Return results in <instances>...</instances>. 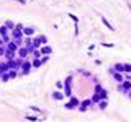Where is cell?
I'll return each mask as SVG.
<instances>
[{
  "instance_id": "obj_24",
  "label": "cell",
  "mask_w": 131,
  "mask_h": 122,
  "mask_svg": "<svg viewBox=\"0 0 131 122\" xmlns=\"http://www.w3.org/2000/svg\"><path fill=\"white\" fill-rule=\"evenodd\" d=\"M70 103H72V106H77V104H79V101H77V99H74V98L70 99Z\"/></svg>"
},
{
  "instance_id": "obj_5",
  "label": "cell",
  "mask_w": 131,
  "mask_h": 122,
  "mask_svg": "<svg viewBox=\"0 0 131 122\" xmlns=\"http://www.w3.org/2000/svg\"><path fill=\"white\" fill-rule=\"evenodd\" d=\"M113 78H115V80H116L118 83H121V81L125 80V78H123V75H121L120 72H115V70H113Z\"/></svg>"
},
{
  "instance_id": "obj_10",
  "label": "cell",
  "mask_w": 131,
  "mask_h": 122,
  "mask_svg": "<svg viewBox=\"0 0 131 122\" xmlns=\"http://www.w3.org/2000/svg\"><path fill=\"white\" fill-rule=\"evenodd\" d=\"M51 52H53V51H51V47H48V46H46V47H43V49H41V54H44V55H49V54H51Z\"/></svg>"
},
{
  "instance_id": "obj_19",
  "label": "cell",
  "mask_w": 131,
  "mask_h": 122,
  "mask_svg": "<svg viewBox=\"0 0 131 122\" xmlns=\"http://www.w3.org/2000/svg\"><path fill=\"white\" fill-rule=\"evenodd\" d=\"M8 80H10L8 73H2V81H8Z\"/></svg>"
},
{
  "instance_id": "obj_27",
  "label": "cell",
  "mask_w": 131,
  "mask_h": 122,
  "mask_svg": "<svg viewBox=\"0 0 131 122\" xmlns=\"http://www.w3.org/2000/svg\"><path fill=\"white\" fill-rule=\"evenodd\" d=\"M16 2H20V3H25V0H16Z\"/></svg>"
},
{
  "instance_id": "obj_9",
  "label": "cell",
  "mask_w": 131,
  "mask_h": 122,
  "mask_svg": "<svg viewBox=\"0 0 131 122\" xmlns=\"http://www.w3.org/2000/svg\"><path fill=\"white\" fill-rule=\"evenodd\" d=\"M12 36H13L15 39H20V37H21V31L15 28V30H13V33H12Z\"/></svg>"
},
{
  "instance_id": "obj_23",
  "label": "cell",
  "mask_w": 131,
  "mask_h": 122,
  "mask_svg": "<svg viewBox=\"0 0 131 122\" xmlns=\"http://www.w3.org/2000/svg\"><path fill=\"white\" fill-rule=\"evenodd\" d=\"M5 51H7V49H5L3 46H0V55H5Z\"/></svg>"
},
{
  "instance_id": "obj_3",
  "label": "cell",
  "mask_w": 131,
  "mask_h": 122,
  "mask_svg": "<svg viewBox=\"0 0 131 122\" xmlns=\"http://www.w3.org/2000/svg\"><path fill=\"white\" fill-rule=\"evenodd\" d=\"M7 51H12V52H16V51H18V44H16V42H13V41H10V42H7Z\"/></svg>"
},
{
  "instance_id": "obj_1",
  "label": "cell",
  "mask_w": 131,
  "mask_h": 122,
  "mask_svg": "<svg viewBox=\"0 0 131 122\" xmlns=\"http://www.w3.org/2000/svg\"><path fill=\"white\" fill-rule=\"evenodd\" d=\"M30 52H33V47H20V49H18V55H20L21 59H25Z\"/></svg>"
},
{
  "instance_id": "obj_2",
  "label": "cell",
  "mask_w": 131,
  "mask_h": 122,
  "mask_svg": "<svg viewBox=\"0 0 131 122\" xmlns=\"http://www.w3.org/2000/svg\"><path fill=\"white\" fill-rule=\"evenodd\" d=\"M120 88H121V91H130L131 90V80H125V81H121V85H120Z\"/></svg>"
},
{
  "instance_id": "obj_7",
  "label": "cell",
  "mask_w": 131,
  "mask_h": 122,
  "mask_svg": "<svg viewBox=\"0 0 131 122\" xmlns=\"http://www.w3.org/2000/svg\"><path fill=\"white\" fill-rule=\"evenodd\" d=\"M41 44H43L41 37H34V39H33V47H34V49H38V47H39Z\"/></svg>"
},
{
  "instance_id": "obj_18",
  "label": "cell",
  "mask_w": 131,
  "mask_h": 122,
  "mask_svg": "<svg viewBox=\"0 0 131 122\" xmlns=\"http://www.w3.org/2000/svg\"><path fill=\"white\" fill-rule=\"evenodd\" d=\"M125 65V73H131V65L130 63H123Z\"/></svg>"
},
{
  "instance_id": "obj_6",
  "label": "cell",
  "mask_w": 131,
  "mask_h": 122,
  "mask_svg": "<svg viewBox=\"0 0 131 122\" xmlns=\"http://www.w3.org/2000/svg\"><path fill=\"white\" fill-rule=\"evenodd\" d=\"M64 93L66 94H67V96H70V78H67V80H66V88H64Z\"/></svg>"
},
{
  "instance_id": "obj_26",
  "label": "cell",
  "mask_w": 131,
  "mask_h": 122,
  "mask_svg": "<svg viewBox=\"0 0 131 122\" xmlns=\"http://www.w3.org/2000/svg\"><path fill=\"white\" fill-rule=\"evenodd\" d=\"M41 41H43V44H46V42H48V39H46V36H41Z\"/></svg>"
},
{
  "instance_id": "obj_20",
  "label": "cell",
  "mask_w": 131,
  "mask_h": 122,
  "mask_svg": "<svg viewBox=\"0 0 131 122\" xmlns=\"http://www.w3.org/2000/svg\"><path fill=\"white\" fill-rule=\"evenodd\" d=\"M8 77H10V78H15V77H16V72H15V70H10V72H8Z\"/></svg>"
},
{
  "instance_id": "obj_12",
  "label": "cell",
  "mask_w": 131,
  "mask_h": 122,
  "mask_svg": "<svg viewBox=\"0 0 131 122\" xmlns=\"http://www.w3.org/2000/svg\"><path fill=\"white\" fill-rule=\"evenodd\" d=\"M41 63H43V62H41V59H34L31 65L34 67V68H38V67H41Z\"/></svg>"
},
{
  "instance_id": "obj_14",
  "label": "cell",
  "mask_w": 131,
  "mask_h": 122,
  "mask_svg": "<svg viewBox=\"0 0 131 122\" xmlns=\"http://www.w3.org/2000/svg\"><path fill=\"white\" fill-rule=\"evenodd\" d=\"M5 26H7V30H15V26H16V25H13V23H12V21H5Z\"/></svg>"
},
{
  "instance_id": "obj_25",
  "label": "cell",
  "mask_w": 131,
  "mask_h": 122,
  "mask_svg": "<svg viewBox=\"0 0 131 122\" xmlns=\"http://www.w3.org/2000/svg\"><path fill=\"white\" fill-rule=\"evenodd\" d=\"M123 78H125V80H131V73H125Z\"/></svg>"
},
{
  "instance_id": "obj_11",
  "label": "cell",
  "mask_w": 131,
  "mask_h": 122,
  "mask_svg": "<svg viewBox=\"0 0 131 122\" xmlns=\"http://www.w3.org/2000/svg\"><path fill=\"white\" fill-rule=\"evenodd\" d=\"M90 104H92V99H85V101L82 103V107H80V111H84V109H85L87 106H90Z\"/></svg>"
},
{
  "instance_id": "obj_17",
  "label": "cell",
  "mask_w": 131,
  "mask_h": 122,
  "mask_svg": "<svg viewBox=\"0 0 131 122\" xmlns=\"http://www.w3.org/2000/svg\"><path fill=\"white\" fill-rule=\"evenodd\" d=\"M53 98H54V99H62V93L54 91V93H53Z\"/></svg>"
},
{
  "instance_id": "obj_13",
  "label": "cell",
  "mask_w": 131,
  "mask_h": 122,
  "mask_svg": "<svg viewBox=\"0 0 131 122\" xmlns=\"http://www.w3.org/2000/svg\"><path fill=\"white\" fill-rule=\"evenodd\" d=\"M33 55H34V59H41V49L38 51V49H33Z\"/></svg>"
},
{
  "instance_id": "obj_8",
  "label": "cell",
  "mask_w": 131,
  "mask_h": 122,
  "mask_svg": "<svg viewBox=\"0 0 131 122\" xmlns=\"http://www.w3.org/2000/svg\"><path fill=\"white\" fill-rule=\"evenodd\" d=\"M113 70H115V72H120V73H121V72H125V65H123V63H116Z\"/></svg>"
},
{
  "instance_id": "obj_21",
  "label": "cell",
  "mask_w": 131,
  "mask_h": 122,
  "mask_svg": "<svg viewBox=\"0 0 131 122\" xmlns=\"http://www.w3.org/2000/svg\"><path fill=\"white\" fill-rule=\"evenodd\" d=\"M100 107H102V109L106 107V99H102V101H100Z\"/></svg>"
},
{
  "instance_id": "obj_16",
  "label": "cell",
  "mask_w": 131,
  "mask_h": 122,
  "mask_svg": "<svg viewBox=\"0 0 131 122\" xmlns=\"http://www.w3.org/2000/svg\"><path fill=\"white\" fill-rule=\"evenodd\" d=\"M102 21H103V25H105V26H106V28H108V30H115V28H113V26H111V25H110V23H108V21H106V20H105V16H103V18H102Z\"/></svg>"
},
{
  "instance_id": "obj_15",
  "label": "cell",
  "mask_w": 131,
  "mask_h": 122,
  "mask_svg": "<svg viewBox=\"0 0 131 122\" xmlns=\"http://www.w3.org/2000/svg\"><path fill=\"white\" fill-rule=\"evenodd\" d=\"M23 34H25V36H31L33 34V28H23Z\"/></svg>"
},
{
  "instance_id": "obj_4",
  "label": "cell",
  "mask_w": 131,
  "mask_h": 122,
  "mask_svg": "<svg viewBox=\"0 0 131 122\" xmlns=\"http://www.w3.org/2000/svg\"><path fill=\"white\" fill-rule=\"evenodd\" d=\"M21 68H23V73L26 75V73H30V70H31V63H30V62H23V63H21Z\"/></svg>"
},
{
  "instance_id": "obj_22",
  "label": "cell",
  "mask_w": 131,
  "mask_h": 122,
  "mask_svg": "<svg viewBox=\"0 0 131 122\" xmlns=\"http://www.w3.org/2000/svg\"><path fill=\"white\" fill-rule=\"evenodd\" d=\"M26 119H28V121H38L36 116H26Z\"/></svg>"
}]
</instances>
